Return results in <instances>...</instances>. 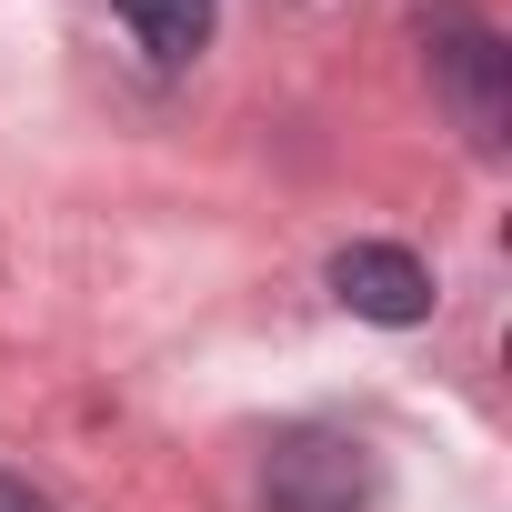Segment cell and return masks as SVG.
<instances>
[{
    "label": "cell",
    "mask_w": 512,
    "mask_h": 512,
    "mask_svg": "<svg viewBox=\"0 0 512 512\" xmlns=\"http://www.w3.org/2000/svg\"><path fill=\"white\" fill-rule=\"evenodd\" d=\"M422 41H432V81L452 91L462 131L482 151H502V131H512V51H502V31L482 11H432Z\"/></svg>",
    "instance_id": "1"
},
{
    "label": "cell",
    "mask_w": 512,
    "mask_h": 512,
    "mask_svg": "<svg viewBox=\"0 0 512 512\" xmlns=\"http://www.w3.org/2000/svg\"><path fill=\"white\" fill-rule=\"evenodd\" d=\"M332 302L382 322V332H412V322H432V272L402 241H342L332 251Z\"/></svg>",
    "instance_id": "2"
},
{
    "label": "cell",
    "mask_w": 512,
    "mask_h": 512,
    "mask_svg": "<svg viewBox=\"0 0 512 512\" xmlns=\"http://www.w3.org/2000/svg\"><path fill=\"white\" fill-rule=\"evenodd\" d=\"M362 492H372V462L362 442H332V432H292L262 472L272 512H362Z\"/></svg>",
    "instance_id": "3"
},
{
    "label": "cell",
    "mask_w": 512,
    "mask_h": 512,
    "mask_svg": "<svg viewBox=\"0 0 512 512\" xmlns=\"http://www.w3.org/2000/svg\"><path fill=\"white\" fill-rule=\"evenodd\" d=\"M111 11H121V31L151 51V61H191L201 41H211V0H111Z\"/></svg>",
    "instance_id": "4"
}]
</instances>
